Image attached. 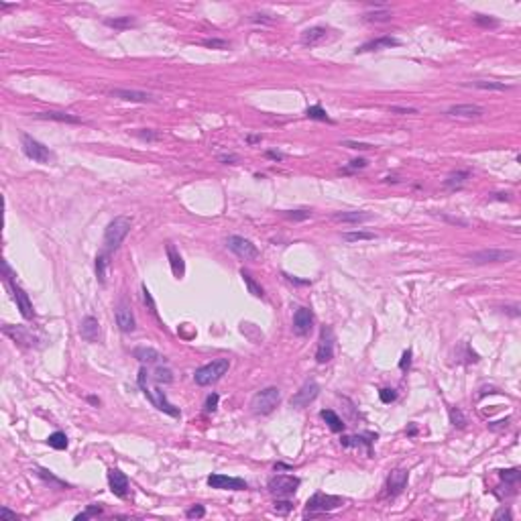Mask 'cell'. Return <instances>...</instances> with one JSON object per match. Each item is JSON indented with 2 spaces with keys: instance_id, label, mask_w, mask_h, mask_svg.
<instances>
[{
  "instance_id": "6da1fadb",
  "label": "cell",
  "mask_w": 521,
  "mask_h": 521,
  "mask_svg": "<svg viewBox=\"0 0 521 521\" xmlns=\"http://www.w3.org/2000/svg\"><path fill=\"white\" fill-rule=\"evenodd\" d=\"M147 375H149L147 369L141 367V371H139V387H141V391L145 393V397H147L155 407H157L159 411L171 415V418H179V409L167 401V397H165L163 391H161L159 387H149V385H147Z\"/></svg>"
},
{
  "instance_id": "7a4b0ae2",
  "label": "cell",
  "mask_w": 521,
  "mask_h": 521,
  "mask_svg": "<svg viewBox=\"0 0 521 521\" xmlns=\"http://www.w3.org/2000/svg\"><path fill=\"white\" fill-rule=\"evenodd\" d=\"M281 403V391L277 387H265L257 391L251 399V411L255 415H267Z\"/></svg>"
},
{
  "instance_id": "3957f363",
  "label": "cell",
  "mask_w": 521,
  "mask_h": 521,
  "mask_svg": "<svg viewBox=\"0 0 521 521\" xmlns=\"http://www.w3.org/2000/svg\"><path fill=\"white\" fill-rule=\"evenodd\" d=\"M228 369H230V360L228 358H216L212 362L204 364V367H200L196 371V375H194V381L200 387H208V385L220 381L228 373Z\"/></svg>"
},
{
  "instance_id": "277c9868",
  "label": "cell",
  "mask_w": 521,
  "mask_h": 521,
  "mask_svg": "<svg viewBox=\"0 0 521 521\" xmlns=\"http://www.w3.org/2000/svg\"><path fill=\"white\" fill-rule=\"evenodd\" d=\"M340 505H344L342 497H334V495H324V493H316L314 497L307 499L303 517H316L322 513H330L334 509H338Z\"/></svg>"
},
{
  "instance_id": "5b68a950",
  "label": "cell",
  "mask_w": 521,
  "mask_h": 521,
  "mask_svg": "<svg viewBox=\"0 0 521 521\" xmlns=\"http://www.w3.org/2000/svg\"><path fill=\"white\" fill-rule=\"evenodd\" d=\"M20 147H22V153L27 155L29 159L37 161V163L49 165V163H53V159H55L53 151H51L49 147H45L43 143H39L37 139H33L31 135H27V133L20 135Z\"/></svg>"
},
{
  "instance_id": "8992f818",
  "label": "cell",
  "mask_w": 521,
  "mask_h": 521,
  "mask_svg": "<svg viewBox=\"0 0 521 521\" xmlns=\"http://www.w3.org/2000/svg\"><path fill=\"white\" fill-rule=\"evenodd\" d=\"M130 232V218L128 216H116L114 220H110V224L104 230V245L108 251H114L122 245V241L126 239V234Z\"/></svg>"
},
{
  "instance_id": "52a82bcc",
  "label": "cell",
  "mask_w": 521,
  "mask_h": 521,
  "mask_svg": "<svg viewBox=\"0 0 521 521\" xmlns=\"http://www.w3.org/2000/svg\"><path fill=\"white\" fill-rule=\"evenodd\" d=\"M466 259L475 265H489V263H507L515 259V253L509 249H483L477 253L466 255Z\"/></svg>"
},
{
  "instance_id": "ba28073f",
  "label": "cell",
  "mask_w": 521,
  "mask_h": 521,
  "mask_svg": "<svg viewBox=\"0 0 521 521\" xmlns=\"http://www.w3.org/2000/svg\"><path fill=\"white\" fill-rule=\"evenodd\" d=\"M299 483L301 481L293 475H275V477L269 479L267 487L273 495H277V497H291V495L297 491Z\"/></svg>"
},
{
  "instance_id": "9c48e42d",
  "label": "cell",
  "mask_w": 521,
  "mask_h": 521,
  "mask_svg": "<svg viewBox=\"0 0 521 521\" xmlns=\"http://www.w3.org/2000/svg\"><path fill=\"white\" fill-rule=\"evenodd\" d=\"M226 247L228 251H232L237 257L245 259V260H253L259 257V249L245 237H239V234H232V237L226 239Z\"/></svg>"
},
{
  "instance_id": "30bf717a",
  "label": "cell",
  "mask_w": 521,
  "mask_h": 521,
  "mask_svg": "<svg viewBox=\"0 0 521 521\" xmlns=\"http://www.w3.org/2000/svg\"><path fill=\"white\" fill-rule=\"evenodd\" d=\"M334 342H336L334 328L324 326L322 332H320V342H318V350H316V360L320 364H326L334 358Z\"/></svg>"
},
{
  "instance_id": "8fae6325",
  "label": "cell",
  "mask_w": 521,
  "mask_h": 521,
  "mask_svg": "<svg viewBox=\"0 0 521 521\" xmlns=\"http://www.w3.org/2000/svg\"><path fill=\"white\" fill-rule=\"evenodd\" d=\"M318 395H320V385H318L314 379H309V381H305V383L295 391V395H291L289 403H291V407L301 409V407L309 405Z\"/></svg>"
},
{
  "instance_id": "7c38bea8",
  "label": "cell",
  "mask_w": 521,
  "mask_h": 521,
  "mask_svg": "<svg viewBox=\"0 0 521 521\" xmlns=\"http://www.w3.org/2000/svg\"><path fill=\"white\" fill-rule=\"evenodd\" d=\"M6 287L10 289L12 299L16 301V307L20 309V316H22L24 320H33V318H35V309H33V303H31L29 295L24 293V289L18 287V285L14 283V279H8V281H6Z\"/></svg>"
},
{
  "instance_id": "4fadbf2b",
  "label": "cell",
  "mask_w": 521,
  "mask_h": 521,
  "mask_svg": "<svg viewBox=\"0 0 521 521\" xmlns=\"http://www.w3.org/2000/svg\"><path fill=\"white\" fill-rule=\"evenodd\" d=\"M208 485L212 489H220V491H245L249 487L245 479L226 477V475H210L208 477Z\"/></svg>"
},
{
  "instance_id": "5bb4252c",
  "label": "cell",
  "mask_w": 521,
  "mask_h": 521,
  "mask_svg": "<svg viewBox=\"0 0 521 521\" xmlns=\"http://www.w3.org/2000/svg\"><path fill=\"white\" fill-rule=\"evenodd\" d=\"M314 328V314L309 307H297L293 314V332L297 336H307Z\"/></svg>"
},
{
  "instance_id": "9a60e30c",
  "label": "cell",
  "mask_w": 521,
  "mask_h": 521,
  "mask_svg": "<svg viewBox=\"0 0 521 521\" xmlns=\"http://www.w3.org/2000/svg\"><path fill=\"white\" fill-rule=\"evenodd\" d=\"M114 316H116V324H118V328L122 332H133L137 328L135 316H133V311H130L126 301H118V305L114 309Z\"/></svg>"
},
{
  "instance_id": "2e32d148",
  "label": "cell",
  "mask_w": 521,
  "mask_h": 521,
  "mask_svg": "<svg viewBox=\"0 0 521 521\" xmlns=\"http://www.w3.org/2000/svg\"><path fill=\"white\" fill-rule=\"evenodd\" d=\"M108 485H110V491L116 495V497L124 499L128 495V479L120 468H110L108 471Z\"/></svg>"
},
{
  "instance_id": "e0dca14e",
  "label": "cell",
  "mask_w": 521,
  "mask_h": 521,
  "mask_svg": "<svg viewBox=\"0 0 521 521\" xmlns=\"http://www.w3.org/2000/svg\"><path fill=\"white\" fill-rule=\"evenodd\" d=\"M112 98H118V100H126V102H141V104H147V102H155V98L149 94V92H141V90H128V88H114L108 92Z\"/></svg>"
},
{
  "instance_id": "ac0fdd59",
  "label": "cell",
  "mask_w": 521,
  "mask_h": 521,
  "mask_svg": "<svg viewBox=\"0 0 521 521\" xmlns=\"http://www.w3.org/2000/svg\"><path fill=\"white\" fill-rule=\"evenodd\" d=\"M448 116H458V118H479L485 114V110L477 104H454L446 110Z\"/></svg>"
},
{
  "instance_id": "d6986e66",
  "label": "cell",
  "mask_w": 521,
  "mask_h": 521,
  "mask_svg": "<svg viewBox=\"0 0 521 521\" xmlns=\"http://www.w3.org/2000/svg\"><path fill=\"white\" fill-rule=\"evenodd\" d=\"M405 487H407V471L397 468V471H393L389 475V479H387V493L391 495V497L399 495Z\"/></svg>"
},
{
  "instance_id": "ffe728a7",
  "label": "cell",
  "mask_w": 521,
  "mask_h": 521,
  "mask_svg": "<svg viewBox=\"0 0 521 521\" xmlns=\"http://www.w3.org/2000/svg\"><path fill=\"white\" fill-rule=\"evenodd\" d=\"M80 334L86 342H98L100 340V324L94 316H86L80 322Z\"/></svg>"
},
{
  "instance_id": "44dd1931",
  "label": "cell",
  "mask_w": 521,
  "mask_h": 521,
  "mask_svg": "<svg viewBox=\"0 0 521 521\" xmlns=\"http://www.w3.org/2000/svg\"><path fill=\"white\" fill-rule=\"evenodd\" d=\"M399 45V39L395 37H379V39H373L369 43H364L356 49V53H369V51H383V49H391V47H397Z\"/></svg>"
},
{
  "instance_id": "7402d4cb",
  "label": "cell",
  "mask_w": 521,
  "mask_h": 521,
  "mask_svg": "<svg viewBox=\"0 0 521 521\" xmlns=\"http://www.w3.org/2000/svg\"><path fill=\"white\" fill-rule=\"evenodd\" d=\"M2 332L6 336H10L14 342H20V344H29L33 346L35 344V336L22 326H2Z\"/></svg>"
},
{
  "instance_id": "603a6c76",
  "label": "cell",
  "mask_w": 521,
  "mask_h": 521,
  "mask_svg": "<svg viewBox=\"0 0 521 521\" xmlns=\"http://www.w3.org/2000/svg\"><path fill=\"white\" fill-rule=\"evenodd\" d=\"M326 37H328V29L326 27H309V29H305L301 33V45L314 47V45H320Z\"/></svg>"
},
{
  "instance_id": "cb8c5ba5",
  "label": "cell",
  "mask_w": 521,
  "mask_h": 521,
  "mask_svg": "<svg viewBox=\"0 0 521 521\" xmlns=\"http://www.w3.org/2000/svg\"><path fill=\"white\" fill-rule=\"evenodd\" d=\"M336 222H346V224H360V222H367L371 220L373 216L369 212H360V210H352V212H336L332 216Z\"/></svg>"
},
{
  "instance_id": "d4e9b609",
  "label": "cell",
  "mask_w": 521,
  "mask_h": 521,
  "mask_svg": "<svg viewBox=\"0 0 521 521\" xmlns=\"http://www.w3.org/2000/svg\"><path fill=\"white\" fill-rule=\"evenodd\" d=\"M35 116L41 118V120H55V122H69V124H80V122H82V118H77V116H73V114H69V112H57V110L39 112V114H35Z\"/></svg>"
},
{
  "instance_id": "484cf974",
  "label": "cell",
  "mask_w": 521,
  "mask_h": 521,
  "mask_svg": "<svg viewBox=\"0 0 521 521\" xmlns=\"http://www.w3.org/2000/svg\"><path fill=\"white\" fill-rule=\"evenodd\" d=\"M167 257H169V263H171V271H173V275L175 277H184V273H186V267H184V259H181V255L175 251V247L169 243L167 247Z\"/></svg>"
},
{
  "instance_id": "4316f807",
  "label": "cell",
  "mask_w": 521,
  "mask_h": 521,
  "mask_svg": "<svg viewBox=\"0 0 521 521\" xmlns=\"http://www.w3.org/2000/svg\"><path fill=\"white\" fill-rule=\"evenodd\" d=\"M135 358L139 360V362H147V364H155V362H159V360H163V356L155 350V348H147V346H139V348H135Z\"/></svg>"
},
{
  "instance_id": "83f0119b",
  "label": "cell",
  "mask_w": 521,
  "mask_h": 521,
  "mask_svg": "<svg viewBox=\"0 0 521 521\" xmlns=\"http://www.w3.org/2000/svg\"><path fill=\"white\" fill-rule=\"evenodd\" d=\"M320 418L328 424V428L332 430V432H344V422H342V418L338 415L336 411H332V409H322L320 411Z\"/></svg>"
},
{
  "instance_id": "f1b7e54d",
  "label": "cell",
  "mask_w": 521,
  "mask_h": 521,
  "mask_svg": "<svg viewBox=\"0 0 521 521\" xmlns=\"http://www.w3.org/2000/svg\"><path fill=\"white\" fill-rule=\"evenodd\" d=\"M468 171H456V173H450L446 179H444V188L446 190H460L464 186V181L468 179Z\"/></svg>"
},
{
  "instance_id": "f546056e",
  "label": "cell",
  "mask_w": 521,
  "mask_h": 521,
  "mask_svg": "<svg viewBox=\"0 0 521 521\" xmlns=\"http://www.w3.org/2000/svg\"><path fill=\"white\" fill-rule=\"evenodd\" d=\"M106 269H108V255L106 253H100L96 257V277L98 281L104 285L106 283Z\"/></svg>"
},
{
  "instance_id": "4dcf8cb0",
  "label": "cell",
  "mask_w": 521,
  "mask_h": 521,
  "mask_svg": "<svg viewBox=\"0 0 521 521\" xmlns=\"http://www.w3.org/2000/svg\"><path fill=\"white\" fill-rule=\"evenodd\" d=\"M466 86L479 88V90H499V92L509 90L507 84H503V82H491V80H477V82H471V84H466Z\"/></svg>"
},
{
  "instance_id": "1f68e13d",
  "label": "cell",
  "mask_w": 521,
  "mask_h": 521,
  "mask_svg": "<svg viewBox=\"0 0 521 521\" xmlns=\"http://www.w3.org/2000/svg\"><path fill=\"white\" fill-rule=\"evenodd\" d=\"M241 277H243V281L247 283V287H249V293H253L255 297H263L265 293H263V287L251 277V273L249 271H245V269H241Z\"/></svg>"
},
{
  "instance_id": "d6a6232c",
  "label": "cell",
  "mask_w": 521,
  "mask_h": 521,
  "mask_svg": "<svg viewBox=\"0 0 521 521\" xmlns=\"http://www.w3.org/2000/svg\"><path fill=\"white\" fill-rule=\"evenodd\" d=\"M340 442H342V446H346V448H360L364 444L369 450H371V444H373V440H364V436H344Z\"/></svg>"
},
{
  "instance_id": "836d02e7",
  "label": "cell",
  "mask_w": 521,
  "mask_h": 521,
  "mask_svg": "<svg viewBox=\"0 0 521 521\" xmlns=\"http://www.w3.org/2000/svg\"><path fill=\"white\" fill-rule=\"evenodd\" d=\"M47 444L55 450H65L67 448V436L63 432H53L47 438Z\"/></svg>"
},
{
  "instance_id": "e575fe53",
  "label": "cell",
  "mask_w": 521,
  "mask_h": 521,
  "mask_svg": "<svg viewBox=\"0 0 521 521\" xmlns=\"http://www.w3.org/2000/svg\"><path fill=\"white\" fill-rule=\"evenodd\" d=\"M305 116L311 118V120H320V122H332V118L328 116V112L320 106V104H316V106H309V108L305 110Z\"/></svg>"
},
{
  "instance_id": "d590c367",
  "label": "cell",
  "mask_w": 521,
  "mask_h": 521,
  "mask_svg": "<svg viewBox=\"0 0 521 521\" xmlns=\"http://www.w3.org/2000/svg\"><path fill=\"white\" fill-rule=\"evenodd\" d=\"M108 24V27H114V29H130V27H135L137 24V20L135 18H130V16H118V18H106L104 20Z\"/></svg>"
},
{
  "instance_id": "8d00e7d4",
  "label": "cell",
  "mask_w": 521,
  "mask_h": 521,
  "mask_svg": "<svg viewBox=\"0 0 521 521\" xmlns=\"http://www.w3.org/2000/svg\"><path fill=\"white\" fill-rule=\"evenodd\" d=\"M342 239H344V241H348V243H358V241H375V239H377V234H375V232H360V230H356V232H344V234H342Z\"/></svg>"
},
{
  "instance_id": "74e56055",
  "label": "cell",
  "mask_w": 521,
  "mask_h": 521,
  "mask_svg": "<svg viewBox=\"0 0 521 521\" xmlns=\"http://www.w3.org/2000/svg\"><path fill=\"white\" fill-rule=\"evenodd\" d=\"M35 473H37L43 481H47V483H51V485H55L57 489H67V485H65L63 481H59L55 475H51V471H47V468H35Z\"/></svg>"
},
{
  "instance_id": "f35d334b",
  "label": "cell",
  "mask_w": 521,
  "mask_h": 521,
  "mask_svg": "<svg viewBox=\"0 0 521 521\" xmlns=\"http://www.w3.org/2000/svg\"><path fill=\"white\" fill-rule=\"evenodd\" d=\"M499 477L507 483V485H517L519 479H521V471L519 468H507V471H501Z\"/></svg>"
},
{
  "instance_id": "ab89813d",
  "label": "cell",
  "mask_w": 521,
  "mask_h": 521,
  "mask_svg": "<svg viewBox=\"0 0 521 521\" xmlns=\"http://www.w3.org/2000/svg\"><path fill=\"white\" fill-rule=\"evenodd\" d=\"M153 379H155V383H171L173 381V373L167 369V367H157L155 369V375H153Z\"/></svg>"
},
{
  "instance_id": "60d3db41",
  "label": "cell",
  "mask_w": 521,
  "mask_h": 521,
  "mask_svg": "<svg viewBox=\"0 0 521 521\" xmlns=\"http://www.w3.org/2000/svg\"><path fill=\"white\" fill-rule=\"evenodd\" d=\"M448 413H450V424L454 428H464L466 426V418H464V413L458 407H450Z\"/></svg>"
},
{
  "instance_id": "b9f144b4",
  "label": "cell",
  "mask_w": 521,
  "mask_h": 521,
  "mask_svg": "<svg viewBox=\"0 0 521 521\" xmlns=\"http://www.w3.org/2000/svg\"><path fill=\"white\" fill-rule=\"evenodd\" d=\"M273 509H275V513L277 515H287L291 509H293V503L291 501H287V499H281V497H277V501L273 503Z\"/></svg>"
},
{
  "instance_id": "7bdbcfd3",
  "label": "cell",
  "mask_w": 521,
  "mask_h": 521,
  "mask_svg": "<svg viewBox=\"0 0 521 521\" xmlns=\"http://www.w3.org/2000/svg\"><path fill=\"white\" fill-rule=\"evenodd\" d=\"M100 513H102V507L94 503V505H88V507H86V511L77 513V515H75V519H77V521H86V519H90V517H98Z\"/></svg>"
},
{
  "instance_id": "ee69618b",
  "label": "cell",
  "mask_w": 521,
  "mask_h": 521,
  "mask_svg": "<svg viewBox=\"0 0 521 521\" xmlns=\"http://www.w3.org/2000/svg\"><path fill=\"white\" fill-rule=\"evenodd\" d=\"M283 216L289 218V220H307L311 216V212H307V210H285Z\"/></svg>"
},
{
  "instance_id": "f6af8a7d",
  "label": "cell",
  "mask_w": 521,
  "mask_h": 521,
  "mask_svg": "<svg viewBox=\"0 0 521 521\" xmlns=\"http://www.w3.org/2000/svg\"><path fill=\"white\" fill-rule=\"evenodd\" d=\"M475 22L481 24V27H497L499 20L493 16H485V14H475Z\"/></svg>"
},
{
  "instance_id": "bcb514c9",
  "label": "cell",
  "mask_w": 521,
  "mask_h": 521,
  "mask_svg": "<svg viewBox=\"0 0 521 521\" xmlns=\"http://www.w3.org/2000/svg\"><path fill=\"white\" fill-rule=\"evenodd\" d=\"M379 399H381L383 403L395 401V399H397V391H395V389H381V391H379Z\"/></svg>"
},
{
  "instance_id": "7dc6e473",
  "label": "cell",
  "mask_w": 521,
  "mask_h": 521,
  "mask_svg": "<svg viewBox=\"0 0 521 521\" xmlns=\"http://www.w3.org/2000/svg\"><path fill=\"white\" fill-rule=\"evenodd\" d=\"M143 299H145V303L149 305V309H151V314L153 316H157V305H155V301H153V297H151V291L143 285Z\"/></svg>"
},
{
  "instance_id": "c3c4849f",
  "label": "cell",
  "mask_w": 521,
  "mask_h": 521,
  "mask_svg": "<svg viewBox=\"0 0 521 521\" xmlns=\"http://www.w3.org/2000/svg\"><path fill=\"white\" fill-rule=\"evenodd\" d=\"M186 515H188L190 519H202V517L206 515V509H204L202 505H194V507H190V509L186 511Z\"/></svg>"
},
{
  "instance_id": "681fc988",
  "label": "cell",
  "mask_w": 521,
  "mask_h": 521,
  "mask_svg": "<svg viewBox=\"0 0 521 521\" xmlns=\"http://www.w3.org/2000/svg\"><path fill=\"white\" fill-rule=\"evenodd\" d=\"M391 18V12L389 10H383V12H367L364 14V20H389Z\"/></svg>"
},
{
  "instance_id": "f907efd6",
  "label": "cell",
  "mask_w": 521,
  "mask_h": 521,
  "mask_svg": "<svg viewBox=\"0 0 521 521\" xmlns=\"http://www.w3.org/2000/svg\"><path fill=\"white\" fill-rule=\"evenodd\" d=\"M218 401H220V397H218V393H210L208 395V399H206V411H216V407H218Z\"/></svg>"
},
{
  "instance_id": "816d5d0a",
  "label": "cell",
  "mask_w": 521,
  "mask_h": 521,
  "mask_svg": "<svg viewBox=\"0 0 521 521\" xmlns=\"http://www.w3.org/2000/svg\"><path fill=\"white\" fill-rule=\"evenodd\" d=\"M342 145L348 147V149H358V151H369V149H373L371 143H358V141H344Z\"/></svg>"
},
{
  "instance_id": "f5cc1de1",
  "label": "cell",
  "mask_w": 521,
  "mask_h": 521,
  "mask_svg": "<svg viewBox=\"0 0 521 521\" xmlns=\"http://www.w3.org/2000/svg\"><path fill=\"white\" fill-rule=\"evenodd\" d=\"M137 135H139V139H143V141H147V143L161 139V135H159V133H153V130H139Z\"/></svg>"
},
{
  "instance_id": "db71d44e",
  "label": "cell",
  "mask_w": 521,
  "mask_h": 521,
  "mask_svg": "<svg viewBox=\"0 0 521 521\" xmlns=\"http://www.w3.org/2000/svg\"><path fill=\"white\" fill-rule=\"evenodd\" d=\"M206 47H214V49H226L228 47V43L224 41V39H204L202 41Z\"/></svg>"
},
{
  "instance_id": "11a10c76",
  "label": "cell",
  "mask_w": 521,
  "mask_h": 521,
  "mask_svg": "<svg viewBox=\"0 0 521 521\" xmlns=\"http://www.w3.org/2000/svg\"><path fill=\"white\" fill-rule=\"evenodd\" d=\"M493 519H495V521H499V519H513V513H511V509H509V507H501V509H497V511H495Z\"/></svg>"
},
{
  "instance_id": "9f6ffc18",
  "label": "cell",
  "mask_w": 521,
  "mask_h": 521,
  "mask_svg": "<svg viewBox=\"0 0 521 521\" xmlns=\"http://www.w3.org/2000/svg\"><path fill=\"white\" fill-rule=\"evenodd\" d=\"M409 367H411V350L407 348V350L403 352L401 360H399V369H401V371H405V369H409Z\"/></svg>"
},
{
  "instance_id": "6f0895ef",
  "label": "cell",
  "mask_w": 521,
  "mask_h": 521,
  "mask_svg": "<svg viewBox=\"0 0 521 521\" xmlns=\"http://www.w3.org/2000/svg\"><path fill=\"white\" fill-rule=\"evenodd\" d=\"M389 110L395 112V114H418V110H415V108H403V106H391Z\"/></svg>"
},
{
  "instance_id": "680465c9",
  "label": "cell",
  "mask_w": 521,
  "mask_h": 521,
  "mask_svg": "<svg viewBox=\"0 0 521 521\" xmlns=\"http://www.w3.org/2000/svg\"><path fill=\"white\" fill-rule=\"evenodd\" d=\"M364 167H367V159H354L346 169H364Z\"/></svg>"
},
{
  "instance_id": "91938a15",
  "label": "cell",
  "mask_w": 521,
  "mask_h": 521,
  "mask_svg": "<svg viewBox=\"0 0 521 521\" xmlns=\"http://www.w3.org/2000/svg\"><path fill=\"white\" fill-rule=\"evenodd\" d=\"M267 157H269V159H275V161H281V159H285V155L279 153V151H267Z\"/></svg>"
},
{
  "instance_id": "94428289",
  "label": "cell",
  "mask_w": 521,
  "mask_h": 521,
  "mask_svg": "<svg viewBox=\"0 0 521 521\" xmlns=\"http://www.w3.org/2000/svg\"><path fill=\"white\" fill-rule=\"evenodd\" d=\"M446 222H452V224H460V226H468V222L466 220H460V218H452V216H442Z\"/></svg>"
},
{
  "instance_id": "6125c7cd",
  "label": "cell",
  "mask_w": 521,
  "mask_h": 521,
  "mask_svg": "<svg viewBox=\"0 0 521 521\" xmlns=\"http://www.w3.org/2000/svg\"><path fill=\"white\" fill-rule=\"evenodd\" d=\"M0 517H4V519H16V513H12V511H8L6 507H2V509H0Z\"/></svg>"
},
{
  "instance_id": "be15d7a7",
  "label": "cell",
  "mask_w": 521,
  "mask_h": 521,
  "mask_svg": "<svg viewBox=\"0 0 521 521\" xmlns=\"http://www.w3.org/2000/svg\"><path fill=\"white\" fill-rule=\"evenodd\" d=\"M220 161H224V163H232V161H237V155H220Z\"/></svg>"
},
{
  "instance_id": "e7e4bbea",
  "label": "cell",
  "mask_w": 521,
  "mask_h": 521,
  "mask_svg": "<svg viewBox=\"0 0 521 521\" xmlns=\"http://www.w3.org/2000/svg\"><path fill=\"white\" fill-rule=\"evenodd\" d=\"M493 200H509V194H493Z\"/></svg>"
},
{
  "instance_id": "03108f58",
  "label": "cell",
  "mask_w": 521,
  "mask_h": 521,
  "mask_svg": "<svg viewBox=\"0 0 521 521\" xmlns=\"http://www.w3.org/2000/svg\"><path fill=\"white\" fill-rule=\"evenodd\" d=\"M247 141H249V143H259V141H260V137H249Z\"/></svg>"
},
{
  "instance_id": "003e7915",
  "label": "cell",
  "mask_w": 521,
  "mask_h": 521,
  "mask_svg": "<svg viewBox=\"0 0 521 521\" xmlns=\"http://www.w3.org/2000/svg\"><path fill=\"white\" fill-rule=\"evenodd\" d=\"M88 401H90V403H94V405H100V399H96V397H90Z\"/></svg>"
}]
</instances>
